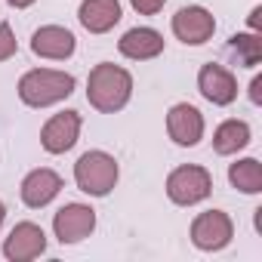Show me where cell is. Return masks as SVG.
<instances>
[{
  "instance_id": "1",
  "label": "cell",
  "mask_w": 262,
  "mask_h": 262,
  "mask_svg": "<svg viewBox=\"0 0 262 262\" xmlns=\"http://www.w3.org/2000/svg\"><path fill=\"white\" fill-rule=\"evenodd\" d=\"M129 96H133V74L120 65H111V62H99L90 77H86V99L96 111L102 114H114L120 111Z\"/></svg>"
},
{
  "instance_id": "2",
  "label": "cell",
  "mask_w": 262,
  "mask_h": 262,
  "mask_svg": "<svg viewBox=\"0 0 262 262\" xmlns=\"http://www.w3.org/2000/svg\"><path fill=\"white\" fill-rule=\"evenodd\" d=\"M74 93V77L53 68H34L19 80V99L31 108H47Z\"/></svg>"
},
{
  "instance_id": "3",
  "label": "cell",
  "mask_w": 262,
  "mask_h": 262,
  "mask_svg": "<svg viewBox=\"0 0 262 262\" xmlns=\"http://www.w3.org/2000/svg\"><path fill=\"white\" fill-rule=\"evenodd\" d=\"M117 161L108 155V151H86L77 158L74 164V182L83 194L90 198H105L111 194V188L117 185Z\"/></svg>"
},
{
  "instance_id": "4",
  "label": "cell",
  "mask_w": 262,
  "mask_h": 262,
  "mask_svg": "<svg viewBox=\"0 0 262 262\" xmlns=\"http://www.w3.org/2000/svg\"><path fill=\"white\" fill-rule=\"evenodd\" d=\"M213 191V176L198 167V164H185V167H176L170 176H167V198L179 207H191V204H201L207 201Z\"/></svg>"
},
{
  "instance_id": "5",
  "label": "cell",
  "mask_w": 262,
  "mask_h": 262,
  "mask_svg": "<svg viewBox=\"0 0 262 262\" xmlns=\"http://www.w3.org/2000/svg\"><path fill=\"white\" fill-rule=\"evenodd\" d=\"M231 237H234V222L222 210H207V213L194 216V222H191V244L198 250H207V253L222 250L231 244Z\"/></svg>"
},
{
  "instance_id": "6",
  "label": "cell",
  "mask_w": 262,
  "mask_h": 262,
  "mask_svg": "<svg viewBox=\"0 0 262 262\" xmlns=\"http://www.w3.org/2000/svg\"><path fill=\"white\" fill-rule=\"evenodd\" d=\"M93 228H96V210L86 204H65L53 216V231L62 244H77V241L90 237Z\"/></svg>"
},
{
  "instance_id": "7",
  "label": "cell",
  "mask_w": 262,
  "mask_h": 262,
  "mask_svg": "<svg viewBox=\"0 0 262 262\" xmlns=\"http://www.w3.org/2000/svg\"><path fill=\"white\" fill-rule=\"evenodd\" d=\"M80 136V114L77 111H59L53 114L43 129H40V145L50 151V155H65L74 148Z\"/></svg>"
},
{
  "instance_id": "8",
  "label": "cell",
  "mask_w": 262,
  "mask_h": 262,
  "mask_svg": "<svg viewBox=\"0 0 262 262\" xmlns=\"http://www.w3.org/2000/svg\"><path fill=\"white\" fill-rule=\"evenodd\" d=\"M167 133H170V139L176 145L194 148L204 139V114L194 105H188V102L173 105L170 114H167Z\"/></svg>"
},
{
  "instance_id": "9",
  "label": "cell",
  "mask_w": 262,
  "mask_h": 262,
  "mask_svg": "<svg viewBox=\"0 0 262 262\" xmlns=\"http://www.w3.org/2000/svg\"><path fill=\"white\" fill-rule=\"evenodd\" d=\"M216 31V19L210 10L204 7H182L176 16H173V34L188 43V47H201L213 37Z\"/></svg>"
},
{
  "instance_id": "10",
  "label": "cell",
  "mask_w": 262,
  "mask_h": 262,
  "mask_svg": "<svg viewBox=\"0 0 262 262\" xmlns=\"http://www.w3.org/2000/svg\"><path fill=\"white\" fill-rule=\"evenodd\" d=\"M43 250H47V234L34 222H19L10 231V237L4 241V256L10 262H31L43 256Z\"/></svg>"
},
{
  "instance_id": "11",
  "label": "cell",
  "mask_w": 262,
  "mask_h": 262,
  "mask_svg": "<svg viewBox=\"0 0 262 262\" xmlns=\"http://www.w3.org/2000/svg\"><path fill=\"white\" fill-rule=\"evenodd\" d=\"M198 90L213 105H231L237 99V80H234V74L228 68L216 65V62L204 65L198 71Z\"/></svg>"
},
{
  "instance_id": "12",
  "label": "cell",
  "mask_w": 262,
  "mask_h": 262,
  "mask_svg": "<svg viewBox=\"0 0 262 262\" xmlns=\"http://www.w3.org/2000/svg\"><path fill=\"white\" fill-rule=\"evenodd\" d=\"M74 50H77V40H74V34H71L68 28H62V25H43V28H37L34 37H31V53L40 56V59H56V62H62V59L74 56Z\"/></svg>"
},
{
  "instance_id": "13",
  "label": "cell",
  "mask_w": 262,
  "mask_h": 262,
  "mask_svg": "<svg viewBox=\"0 0 262 262\" xmlns=\"http://www.w3.org/2000/svg\"><path fill=\"white\" fill-rule=\"evenodd\" d=\"M22 204L25 207H31V210H40V207H47L59 191H62V176L56 173V170H47V167H40V170H31L25 179H22Z\"/></svg>"
},
{
  "instance_id": "14",
  "label": "cell",
  "mask_w": 262,
  "mask_h": 262,
  "mask_svg": "<svg viewBox=\"0 0 262 262\" xmlns=\"http://www.w3.org/2000/svg\"><path fill=\"white\" fill-rule=\"evenodd\" d=\"M117 50H120V56L133 59V62H148L164 53V34L155 28H129L117 40Z\"/></svg>"
},
{
  "instance_id": "15",
  "label": "cell",
  "mask_w": 262,
  "mask_h": 262,
  "mask_svg": "<svg viewBox=\"0 0 262 262\" xmlns=\"http://www.w3.org/2000/svg\"><path fill=\"white\" fill-rule=\"evenodd\" d=\"M77 19L90 34H105L120 22V4L117 0H83Z\"/></svg>"
},
{
  "instance_id": "16",
  "label": "cell",
  "mask_w": 262,
  "mask_h": 262,
  "mask_svg": "<svg viewBox=\"0 0 262 262\" xmlns=\"http://www.w3.org/2000/svg\"><path fill=\"white\" fill-rule=\"evenodd\" d=\"M250 145V126L247 120H225L213 133V151L216 155H237Z\"/></svg>"
},
{
  "instance_id": "17",
  "label": "cell",
  "mask_w": 262,
  "mask_h": 262,
  "mask_svg": "<svg viewBox=\"0 0 262 262\" xmlns=\"http://www.w3.org/2000/svg\"><path fill=\"white\" fill-rule=\"evenodd\" d=\"M228 182L244 191V194H259L262 191V164L256 158H244L228 167Z\"/></svg>"
},
{
  "instance_id": "18",
  "label": "cell",
  "mask_w": 262,
  "mask_h": 262,
  "mask_svg": "<svg viewBox=\"0 0 262 262\" xmlns=\"http://www.w3.org/2000/svg\"><path fill=\"white\" fill-rule=\"evenodd\" d=\"M228 53H234L244 68H256L262 62V40L259 34H234L228 40Z\"/></svg>"
},
{
  "instance_id": "19",
  "label": "cell",
  "mask_w": 262,
  "mask_h": 262,
  "mask_svg": "<svg viewBox=\"0 0 262 262\" xmlns=\"http://www.w3.org/2000/svg\"><path fill=\"white\" fill-rule=\"evenodd\" d=\"M10 56H16V37L7 22H0V62H7Z\"/></svg>"
},
{
  "instance_id": "20",
  "label": "cell",
  "mask_w": 262,
  "mask_h": 262,
  "mask_svg": "<svg viewBox=\"0 0 262 262\" xmlns=\"http://www.w3.org/2000/svg\"><path fill=\"white\" fill-rule=\"evenodd\" d=\"M129 4H133V10H136L139 16H158V13L164 10L167 0H129Z\"/></svg>"
},
{
  "instance_id": "21",
  "label": "cell",
  "mask_w": 262,
  "mask_h": 262,
  "mask_svg": "<svg viewBox=\"0 0 262 262\" xmlns=\"http://www.w3.org/2000/svg\"><path fill=\"white\" fill-rule=\"evenodd\" d=\"M250 99L259 105L262 102V77H253V83H250Z\"/></svg>"
},
{
  "instance_id": "22",
  "label": "cell",
  "mask_w": 262,
  "mask_h": 262,
  "mask_svg": "<svg viewBox=\"0 0 262 262\" xmlns=\"http://www.w3.org/2000/svg\"><path fill=\"white\" fill-rule=\"evenodd\" d=\"M259 16H262V10H259V7H256V10H253V13H250V28H253V31H256V28H259Z\"/></svg>"
},
{
  "instance_id": "23",
  "label": "cell",
  "mask_w": 262,
  "mask_h": 262,
  "mask_svg": "<svg viewBox=\"0 0 262 262\" xmlns=\"http://www.w3.org/2000/svg\"><path fill=\"white\" fill-rule=\"evenodd\" d=\"M34 0H10V7H16V10H25V7H31Z\"/></svg>"
},
{
  "instance_id": "24",
  "label": "cell",
  "mask_w": 262,
  "mask_h": 262,
  "mask_svg": "<svg viewBox=\"0 0 262 262\" xmlns=\"http://www.w3.org/2000/svg\"><path fill=\"white\" fill-rule=\"evenodd\" d=\"M4 216H7V207H4V201H0V225H4Z\"/></svg>"
}]
</instances>
